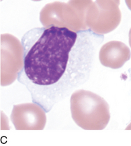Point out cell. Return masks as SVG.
Masks as SVG:
<instances>
[{
	"label": "cell",
	"instance_id": "obj_1",
	"mask_svg": "<svg viewBox=\"0 0 131 146\" xmlns=\"http://www.w3.org/2000/svg\"><path fill=\"white\" fill-rule=\"evenodd\" d=\"M104 38L90 29H31L22 37L23 66L18 81L29 91L32 102L49 112L89 79L94 57Z\"/></svg>",
	"mask_w": 131,
	"mask_h": 146
},
{
	"label": "cell",
	"instance_id": "obj_2",
	"mask_svg": "<svg viewBox=\"0 0 131 146\" xmlns=\"http://www.w3.org/2000/svg\"><path fill=\"white\" fill-rule=\"evenodd\" d=\"M70 109L75 124L84 130H103L110 122L108 104L92 91H74L70 99Z\"/></svg>",
	"mask_w": 131,
	"mask_h": 146
},
{
	"label": "cell",
	"instance_id": "obj_3",
	"mask_svg": "<svg viewBox=\"0 0 131 146\" xmlns=\"http://www.w3.org/2000/svg\"><path fill=\"white\" fill-rule=\"evenodd\" d=\"M22 43L10 34L1 35V85L6 86L17 78L23 66Z\"/></svg>",
	"mask_w": 131,
	"mask_h": 146
},
{
	"label": "cell",
	"instance_id": "obj_4",
	"mask_svg": "<svg viewBox=\"0 0 131 146\" xmlns=\"http://www.w3.org/2000/svg\"><path fill=\"white\" fill-rule=\"evenodd\" d=\"M62 6L63 3L54 2L47 4L44 7L40 14V21L44 27L48 28L50 27H57L67 28L69 30H74L75 32H77L75 27L77 26L79 31L86 30L83 27L86 25L83 22L85 18L84 16H81L79 9L75 10L74 8L69 7L70 3L65 4V8Z\"/></svg>",
	"mask_w": 131,
	"mask_h": 146
},
{
	"label": "cell",
	"instance_id": "obj_5",
	"mask_svg": "<svg viewBox=\"0 0 131 146\" xmlns=\"http://www.w3.org/2000/svg\"><path fill=\"white\" fill-rule=\"evenodd\" d=\"M46 113L34 102L14 105L11 120L16 130H43L46 123Z\"/></svg>",
	"mask_w": 131,
	"mask_h": 146
},
{
	"label": "cell",
	"instance_id": "obj_6",
	"mask_svg": "<svg viewBox=\"0 0 131 146\" xmlns=\"http://www.w3.org/2000/svg\"><path fill=\"white\" fill-rule=\"evenodd\" d=\"M130 58V48L121 41L107 42L99 51V60L101 64L112 69L122 68Z\"/></svg>",
	"mask_w": 131,
	"mask_h": 146
}]
</instances>
